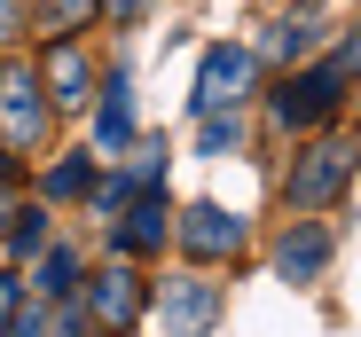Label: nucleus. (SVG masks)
I'll list each match as a JSON object with an SVG mask.
<instances>
[{
	"mask_svg": "<svg viewBox=\"0 0 361 337\" xmlns=\"http://www.w3.org/2000/svg\"><path fill=\"white\" fill-rule=\"evenodd\" d=\"M353 189V141H314L307 157H290V173H283V204L290 212H322Z\"/></svg>",
	"mask_w": 361,
	"mask_h": 337,
	"instance_id": "f257e3e1",
	"label": "nucleus"
},
{
	"mask_svg": "<svg viewBox=\"0 0 361 337\" xmlns=\"http://www.w3.org/2000/svg\"><path fill=\"white\" fill-rule=\"evenodd\" d=\"M47 87H39V71L32 63H8V71H0V141H8V149H32L39 134H47V110L55 102H39Z\"/></svg>",
	"mask_w": 361,
	"mask_h": 337,
	"instance_id": "f03ea898",
	"label": "nucleus"
},
{
	"mask_svg": "<svg viewBox=\"0 0 361 337\" xmlns=\"http://www.w3.org/2000/svg\"><path fill=\"white\" fill-rule=\"evenodd\" d=\"M252 71H259L252 47H204V63H197V118L235 110V102H244V87H252Z\"/></svg>",
	"mask_w": 361,
	"mask_h": 337,
	"instance_id": "7ed1b4c3",
	"label": "nucleus"
},
{
	"mask_svg": "<svg viewBox=\"0 0 361 337\" xmlns=\"http://www.w3.org/2000/svg\"><path fill=\"white\" fill-rule=\"evenodd\" d=\"M173 243L180 251H189V259H235V251H244V220H235V212H220V204H189V212H180L173 220Z\"/></svg>",
	"mask_w": 361,
	"mask_h": 337,
	"instance_id": "20e7f679",
	"label": "nucleus"
},
{
	"mask_svg": "<svg viewBox=\"0 0 361 337\" xmlns=\"http://www.w3.org/2000/svg\"><path fill=\"white\" fill-rule=\"evenodd\" d=\"M142 306H149V283H142L134 267H102L94 291H87V314H94L110 337H126V329L142 322Z\"/></svg>",
	"mask_w": 361,
	"mask_h": 337,
	"instance_id": "39448f33",
	"label": "nucleus"
},
{
	"mask_svg": "<svg viewBox=\"0 0 361 337\" xmlns=\"http://www.w3.org/2000/svg\"><path fill=\"white\" fill-rule=\"evenodd\" d=\"M338 87H345V79H338L330 63H322V71H298V79H283V94H275V118H283V126H322V118H338V102H345Z\"/></svg>",
	"mask_w": 361,
	"mask_h": 337,
	"instance_id": "423d86ee",
	"label": "nucleus"
},
{
	"mask_svg": "<svg viewBox=\"0 0 361 337\" xmlns=\"http://www.w3.org/2000/svg\"><path fill=\"white\" fill-rule=\"evenodd\" d=\"M165 337H204L220 322V283H197V274H180V283H165Z\"/></svg>",
	"mask_w": 361,
	"mask_h": 337,
	"instance_id": "0eeeda50",
	"label": "nucleus"
},
{
	"mask_svg": "<svg viewBox=\"0 0 361 337\" xmlns=\"http://www.w3.org/2000/svg\"><path fill=\"white\" fill-rule=\"evenodd\" d=\"M330 228H322V220H298V228L275 243V274H283V283H322V267H330Z\"/></svg>",
	"mask_w": 361,
	"mask_h": 337,
	"instance_id": "6e6552de",
	"label": "nucleus"
},
{
	"mask_svg": "<svg viewBox=\"0 0 361 337\" xmlns=\"http://www.w3.org/2000/svg\"><path fill=\"white\" fill-rule=\"evenodd\" d=\"M173 220H180V212H173V204H165V196L149 189V196H134L126 212H118V228H110V243H118V251H165V236H173Z\"/></svg>",
	"mask_w": 361,
	"mask_h": 337,
	"instance_id": "1a4fd4ad",
	"label": "nucleus"
},
{
	"mask_svg": "<svg viewBox=\"0 0 361 337\" xmlns=\"http://www.w3.org/2000/svg\"><path fill=\"white\" fill-rule=\"evenodd\" d=\"M39 87L55 94V110H79V102L94 94V71H87V55H79L71 39H55V47H47V63H39Z\"/></svg>",
	"mask_w": 361,
	"mask_h": 337,
	"instance_id": "9d476101",
	"label": "nucleus"
},
{
	"mask_svg": "<svg viewBox=\"0 0 361 337\" xmlns=\"http://www.w3.org/2000/svg\"><path fill=\"white\" fill-rule=\"evenodd\" d=\"M94 141H102V157H118L134 141V94H126V71H110V87H102V110H94Z\"/></svg>",
	"mask_w": 361,
	"mask_h": 337,
	"instance_id": "9b49d317",
	"label": "nucleus"
},
{
	"mask_svg": "<svg viewBox=\"0 0 361 337\" xmlns=\"http://www.w3.org/2000/svg\"><path fill=\"white\" fill-rule=\"evenodd\" d=\"M32 291H39L47 306H63V298L79 291V259H71V251H47V259H39V283H32Z\"/></svg>",
	"mask_w": 361,
	"mask_h": 337,
	"instance_id": "f8f14e48",
	"label": "nucleus"
},
{
	"mask_svg": "<svg viewBox=\"0 0 361 337\" xmlns=\"http://www.w3.org/2000/svg\"><path fill=\"white\" fill-rule=\"evenodd\" d=\"M87 189H94V157H63V165L47 173V196H55V204H63V196H87Z\"/></svg>",
	"mask_w": 361,
	"mask_h": 337,
	"instance_id": "ddd939ff",
	"label": "nucleus"
},
{
	"mask_svg": "<svg viewBox=\"0 0 361 337\" xmlns=\"http://www.w3.org/2000/svg\"><path fill=\"white\" fill-rule=\"evenodd\" d=\"M94 16V0H39V32H71Z\"/></svg>",
	"mask_w": 361,
	"mask_h": 337,
	"instance_id": "4468645a",
	"label": "nucleus"
},
{
	"mask_svg": "<svg viewBox=\"0 0 361 337\" xmlns=\"http://www.w3.org/2000/svg\"><path fill=\"white\" fill-rule=\"evenodd\" d=\"M307 39H314V16H290V24H275V39H267V55H275V63H290V55L307 47Z\"/></svg>",
	"mask_w": 361,
	"mask_h": 337,
	"instance_id": "2eb2a0df",
	"label": "nucleus"
},
{
	"mask_svg": "<svg viewBox=\"0 0 361 337\" xmlns=\"http://www.w3.org/2000/svg\"><path fill=\"white\" fill-rule=\"evenodd\" d=\"M8 243H16V259H32V251L47 243V220H39V212H16V228H8Z\"/></svg>",
	"mask_w": 361,
	"mask_h": 337,
	"instance_id": "dca6fc26",
	"label": "nucleus"
},
{
	"mask_svg": "<svg viewBox=\"0 0 361 337\" xmlns=\"http://www.w3.org/2000/svg\"><path fill=\"white\" fill-rule=\"evenodd\" d=\"M235 149V110H220V118H204V157H228Z\"/></svg>",
	"mask_w": 361,
	"mask_h": 337,
	"instance_id": "f3484780",
	"label": "nucleus"
},
{
	"mask_svg": "<svg viewBox=\"0 0 361 337\" xmlns=\"http://www.w3.org/2000/svg\"><path fill=\"white\" fill-rule=\"evenodd\" d=\"M330 71H338V79H353V71H361V32H353V39H338V55H330Z\"/></svg>",
	"mask_w": 361,
	"mask_h": 337,
	"instance_id": "a211bd4d",
	"label": "nucleus"
},
{
	"mask_svg": "<svg viewBox=\"0 0 361 337\" xmlns=\"http://www.w3.org/2000/svg\"><path fill=\"white\" fill-rule=\"evenodd\" d=\"M8 337H55V329H47L32 306H16V314H8Z\"/></svg>",
	"mask_w": 361,
	"mask_h": 337,
	"instance_id": "6ab92c4d",
	"label": "nucleus"
},
{
	"mask_svg": "<svg viewBox=\"0 0 361 337\" xmlns=\"http://www.w3.org/2000/svg\"><path fill=\"white\" fill-rule=\"evenodd\" d=\"M94 8H102V16H110V24H134V16H142V8H149V0H94Z\"/></svg>",
	"mask_w": 361,
	"mask_h": 337,
	"instance_id": "aec40b11",
	"label": "nucleus"
},
{
	"mask_svg": "<svg viewBox=\"0 0 361 337\" xmlns=\"http://www.w3.org/2000/svg\"><path fill=\"white\" fill-rule=\"evenodd\" d=\"M24 32V0H0V39H16Z\"/></svg>",
	"mask_w": 361,
	"mask_h": 337,
	"instance_id": "412c9836",
	"label": "nucleus"
},
{
	"mask_svg": "<svg viewBox=\"0 0 361 337\" xmlns=\"http://www.w3.org/2000/svg\"><path fill=\"white\" fill-rule=\"evenodd\" d=\"M8 220H16V212H8V204H0V236H8Z\"/></svg>",
	"mask_w": 361,
	"mask_h": 337,
	"instance_id": "4be33fe9",
	"label": "nucleus"
},
{
	"mask_svg": "<svg viewBox=\"0 0 361 337\" xmlns=\"http://www.w3.org/2000/svg\"><path fill=\"white\" fill-rule=\"evenodd\" d=\"M0 173H8V141H0Z\"/></svg>",
	"mask_w": 361,
	"mask_h": 337,
	"instance_id": "5701e85b",
	"label": "nucleus"
}]
</instances>
